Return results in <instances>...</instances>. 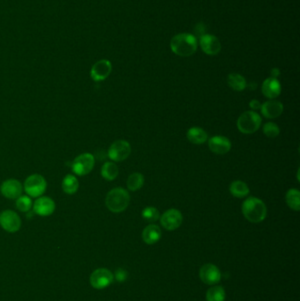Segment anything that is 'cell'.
Here are the masks:
<instances>
[{
  "instance_id": "obj_1",
  "label": "cell",
  "mask_w": 300,
  "mask_h": 301,
  "mask_svg": "<svg viewBox=\"0 0 300 301\" xmlns=\"http://www.w3.org/2000/svg\"><path fill=\"white\" fill-rule=\"evenodd\" d=\"M242 213L244 217L252 223H260L267 216V207L263 200L251 196L242 204Z\"/></svg>"
},
{
  "instance_id": "obj_2",
  "label": "cell",
  "mask_w": 300,
  "mask_h": 301,
  "mask_svg": "<svg viewBox=\"0 0 300 301\" xmlns=\"http://www.w3.org/2000/svg\"><path fill=\"white\" fill-rule=\"evenodd\" d=\"M172 52L180 56H190L197 52V38L191 34H179L171 40Z\"/></svg>"
},
{
  "instance_id": "obj_3",
  "label": "cell",
  "mask_w": 300,
  "mask_h": 301,
  "mask_svg": "<svg viewBox=\"0 0 300 301\" xmlns=\"http://www.w3.org/2000/svg\"><path fill=\"white\" fill-rule=\"evenodd\" d=\"M130 202L129 192L122 188H115L109 191L106 196V206L114 213L122 212L127 209Z\"/></svg>"
},
{
  "instance_id": "obj_4",
  "label": "cell",
  "mask_w": 300,
  "mask_h": 301,
  "mask_svg": "<svg viewBox=\"0 0 300 301\" xmlns=\"http://www.w3.org/2000/svg\"><path fill=\"white\" fill-rule=\"evenodd\" d=\"M262 118L255 111H246L238 118L237 127L243 134H253L259 130L262 125Z\"/></svg>"
},
{
  "instance_id": "obj_5",
  "label": "cell",
  "mask_w": 300,
  "mask_h": 301,
  "mask_svg": "<svg viewBox=\"0 0 300 301\" xmlns=\"http://www.w3.org/2000/svg\"><path fill=\"white\" fill-rule=\"evenodd\" d=\"M23 190L31 198H38L43 195L47 190V182L41 174H31L25 180Z\"/></svg>"
},
{
  "instance_id": "obj_6",
  "label": "cell",
  "mask_w": 300,
  "mask_h": 301,
  "mask_svg": "<svg viewBox=\"0 0 300 301\" xmlns=\"http://www.w3.org/2000/svg\"><path fill=\"white\" fill-rule=\"evenodd\" d=\"M95 158L92 154L85 152L78 155L71 163L72 172L78 176H85L93 171Z\"/></svg>"
},
{
  "instance_id": "obj_7",
  "label": "cell",
  "mask_w": 300,
  "mask_h": 301,
  "mask_svg": "<svg viewBox=\"0 0 300 301\" xmlns=\"http://www.w3.org/2000/svg\"><path fill=\"white\" fill-rule=\"evenodd\" d=\"M131 154V146L125 140H116L108 148V158L115 162L125 160Z\"/></svg>"
},
{
  "instance_id": "obj_8",
  "label": "cell",
  "mask_w": 300,
  "mask_h": 301,
  "mask_svg": "<svg viewBox=\"0 0 300 301\" xmlns=\"http://www.w3.org/2000/svg\"><path fill=\"white\" fill-rule=\"evenodd\" d=\"M0 226L4 231L13 234L21 228V218L14 210H5L0 213Z\"/></svg>"
},
{
  "instance_id": "obj_9",
  "label": "cell",
  "mask_w": 300,
  "mask_h": 301,
  "mask_svg": "<svg viewBox=\"0 0 300 301\" xmlns=\"http://www.w3.org/2000/svg\"><path fill=\"white\" fill-rule=\"evenodd\" d=\"M114 281V276L107 268H97L90 276V284L94 289L102 290L109 286Z\"/></svg>"
},
{
  "instance_id": "obj_10",
  "label": "cell",
  "mask_w": 300,
  "mask_h": 301,
  "mask_svg": "<svg viewBox=\"0 0 300 301\" xmlns=\"http://www.w3.org/2000/svg\"><path fill=\"white\" fill-rule=\"evenodd\" d=\"M183 220L182 214L179 210L169 209L160 217V223L165 229L174 231L181 226Z\"/></svg>"
},
{
  "instance_id": "obj_11",
  "label": "cell",
  "mask_w": 300,
  "mask_h": 301,
  "mask_svg": "<svg viewBox=\"0 0 300 301\" xmlns=\"http://www.w3.org/2000/svg\"><path fill=\"white\" fill-rule=\"evenodd\" d=\"M32 209L40 217H48L55 212L56 202L48 196H41L34 201Z\"/></svg>"
},
{
  "instance_id": "obj_12",
  "label": "cell",
  "mask_w": 300,
  "mask_h": 301,
  "mask_svg": "<svg viewBox=\"0 0 300 301\" xmlns=\"http://www.w3.org/2000/svg\"><path fill=\"white\" fill-rule=\"evenodd\" d=\"M23 186L17 179H8L0 186V192L5 198L17 199L22 195Z\"/></svg>"
},
{
  "instance_id": "obj_13",
  "label": "cell",
  "mask_w": 300,
  "mask_h": 301,
  "mask_svg": "<svg viewBox=\"0 0 300 301\" xmlns=\"http://www.w3.org/2000/svg\"><path fill=\"white\" fill-rule=\"evenodd\" d=\"M112 72V64L109 60L102 59L93 64L90 76L95 82L105 80L110 75Z\"/></svg>"
},
{
  "instance_id": "obj_14",
  "label": "cell",
  "mask_w": 300,
  "mask_h": 301,
  "mask_svg": "<svg viewBox=\"0 0 300 301\" xmlns=\"http://www.w3.org/2000/svg\"><path fill=\"white\" fill-rule=\"evenodd\" d=\"M209 148L216 154L223 155L229 152L232 148L230 140L224 136H214L209 140Z\"/></svg>"
},
{
  "instance_id": "obj_15",
  "label": "cell",
  "mask_w": 300,
  "mask_h": 301,
  "mask_svg": "<svg viewBox=\"0 0 300 301\" xmlns=\"http://www.w3.org/2000/svg\"><path fill=\"white\" fill-rule=\"evenodd\" d=\"M200 278L204 284H216L221 280V273L215 265L207 264L200 268Z\"/></svg>"
},
{
  "instance_id": "obj_16",
  "label": "cell",
  "mask_w": 300,
  "mask_h": 301,
  "mask_svg": "<svg viewBox=\"0 0 300 301\" xmlns=\"http://www.w3.org/2000/svg\"><path fill=\"white\" fill-rule=\"evenodd\" d=\"M201 48L209 56L218 55L221 50V44L219 38L211 34H204L200 38Z\"/></svg>"
},
{
  "instance_id": "obj_17",
  "label": "cell",
  "mask_w": 300,
  "mask_h": 301,
  "mask_svg": "<svg viewBox=\"0 0 300 301\" xmlns=\"http://www.w3.org/2000/svg\"><path fill=\"white\" fill-rule=\"evenodd\" d=\"M284 111V105L278 100H268L262 104L261 112L264 118L274 119L281 116Z\"/></svg>"
},
{
  "instance_id": "obj_18",
  "label": "cell",
  "mask_w": 300,
  "mask_h": 301,
  "mask_svg": "<svg viewBox=\"0 0 300 301\" xmlns=\"http://www.w3.org/2000/svg\"><path fill=\"white\" fill-rule=\"evenodd\" d=\"M282 91V86L278 78H269L264 80L262 86V92L263 96L269 99H275L280 96Z\"/></svg>"
},
{
  "instance_id": "obj_19",
  "label": "cell",
  "mask_w": 300,
  "mask_h": 301,
  "mask_svg": "<svg viewBox=\"0 0 300 301\" xmlns=\"http://www.w3.org/2000/svg\"><path fill=\"white\" fill-rule=\"evenodd\" d=\"M143 240L148 245H152L158 242L161 238V230L156 224H149L144 229L142 234Z\"/></svg>"
},
{
  "instance_id": "obj_20",
  "label": "cell",
  "mask_w": 300,
  "mask_h": 301,
  "mask_svg": "<svg viewBox=\"0 0 300 301\" xmlns=\"http://www.w3.org/2000/svg\"><path fill=\"white\" fill-rule=\"evenodd\" d=\"M187 138L194 144H203L208 140V134L204 128L192 127L187 132Z\"/></svg>"
},
{
  "instance_id": "obj_21",
  "label": "cell",
  "mask_w": 300,
  "mask_h": 301,
  "mask_svg": "<svg viewBox=\"0 0 300 301\" xmlns=\"http://www.w3.org/2000/svg\"><path fill=\"white\" fill-rule=\"evenodd\" d=\"M79 188V182L73 174H66L62 180V190L67 195H74Z\"/></svg>"
},
{
  "instance_id": "obj_22",
  "label": "cell",
  "mask_w": 300,
  "mask_h": 301,
  "mask_svg": "<svg viewBox=\"0 0 300 301\" xmlns=\"http://www.w3.org/2000/svg\"><path fill=\"white\" fill-rule=\"evenodd\" d=\"M229 190H230L231 194L234 196V198H244L249 195V191H250L248 184L242 180L233 182L231 184Z\"/></svg>"
},
{
  "instance_id": "obj_23",
  "label": "cell",
  "mask_w": 300,
  "mask_h": 301,
  "mask_svg": "<svg viewBox=\"0 0 300 301\" xmlns=\"http://www.w3.org/2000/svg\"><path fill=\"white\" fill-rule=\"evenodd\" d=\"M227 84L231 88L237 92H241L247 88L246 78L243 76H241V74H229L227 77Z\"/></svg>"
},
{
  "instance_id": "obj_24",
  "label": "cell",
  "mask_w": 300,
  "mask_h": 301,
  "mask_svg": "<svg viewBox=\"0 0 300 301\" xmlns=\"http://www.w3.org/2000/svg\"><path fill=\"white\" fill-rule=\"evenodd\" d=\"M101 176L106 180H114L117 178L119 174V168L114 162H106L100 170Z\"/></svg>"
},
{
  "instance_id": "obj_25",
  "label": "cell",
  "mask_w": 300,
  "mask_h": 301,
  "mask_svg": "<svg viewBox=\"0 0 300 301\" xmlns=\"http://www.w3.org/2000/svg\"><path fill=\"white\" fill-rule=\"evenodd\" d=\"M286 204L291 209L299 212L300 210V193L299 190L291 188L286 196Z\"/></svg>"
},
{
  "instance_id": "obj_26",
  "label": "cell",
  "mask_w": 300,
  "mask_h": 301,
  "mask_svg": "<svg viewBox=\"0 0 300 301\" xmlns=\"http://www.w3.org/2000/svg\"><path fill=\"white\" fill-rule=\"evenodd\" d=\"M145 184V177L140 173H134L130 174L127 180V187L130 191H137L140 190Z\"/></svg>"
},
{
  "instance_id": "obj_27",
  "label": "cell",
  "mask_w": 300,
  "mask_h": 301,
  "mask_svg": "<svg viewBox=\"0 0 300 301\" xmlns=\"http://www.w3.org/2000/svg\"><path fill=\"white\" fill-rule=\"evenodd\" d=\"M207 301H225L226 292L221 286L211 287L206 294Z\"/></svg>"
},
{
  "instance_id": "obj_28",
  "label": "cell",
  "mask_w": 300,
  "mask_h": 301,
  "mask_svg": "<svg viewBox=\"0 0 300 301\" xmlns=\"http://www.w3.org/2000/svg\"><path fill=\"white\" fill-rule=\"evenodd\" d=\"M16 208L19 210L20 212H28L33 207L32 199L28 196H20L16 199Z\"/></svg>"
},
{
  "instance_id": "obj_29",
  "label": "cell",
  "mask_w": 300,
  "mask_h": 301,
  "mask_svg": "<svg viewBox=\"0 0 300 301\" xmlns=\"http://www.w3.org/2000/svg\"><path fill=\"white\" fill-rule=\"evenodd\" d=\"M142 217L145 221L150 222V223H153V222H156V221L160 220V212L155 207L148 206V207H146V208L143 210Z\"/></svg>"
},
{
  "instance_id": "obj_30",
  "label": "cell",
  "mask_w": 300,
  "mask_h": 301,
  "mask_svg": "<svg viewBox=\"0 0 300 301\" xmlns=\"http://www.w3.org/2000/svg\"><path fill=\"white\" fill-rule=\"evenodd\" d=\"M263 132L265 136L271 138H274L280 134V128L275 122H269L263 125Z\"/></svg>"
},
{
  "instance_id": "obj_31",
  "label": "cell",
  "mask_w": 300,
  "mask_h": 301,
  "mask_svg": "<svg viewBox=\"0 0 300 301\" xmlns=\"http://www.w3.org/2000/svg\"><path fill=\"white\" fill-rule=\"evenodd\" d=\"M127 276H128L127 272L122 270V268H119L118 270L115 272V278H116L117 281H119V282L125 281L127 278Z\"/></svg>"
},
{
  "instance_id": "obj_32",
  "label": "cell",
  "mask_w": 300,
  "mask_h": 301,
  "mask_svg": "<svg viewBox=\"0 0 300 301\" xmlns=\"http://www.w3.org/2000/svg\"><path fill=\"white\" fill-rule=\"evenodd\" d=\"M249 106L252 108L253 110H261L262 104H261L259 100H252L249 102Z\"/></svg>"
},
{
  "instance_id": "obj_33",
  "label": "cell",
  "mask_w": 300,
  "mask_h": 301,
  "mask_svg": "<svg viewBox=\"0 0 300 301\" xmlns=\"http://www.w3.org/2000/svg\"><path fill=\"white\" fill-rule=\"evenodd\" d=\"M280 75V70L274 68L271 70V78H278V76Z\"/></svg>"
}]
</instances>
